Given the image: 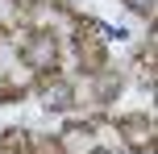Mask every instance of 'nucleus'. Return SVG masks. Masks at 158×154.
<instances>
[{"label": "nucleus", "mask_w": 158, "mask_h": 154, "mask_svg": "<svg viewBox=\"0 0 158 154\" xmlns=\"http://www.w3.org/2000/svg\"><path fill=\"white\" fill-rule=\"evenodd\" d=\"M125 4H129V8H137V13H150L154 0H125Z\"/></svg>", "instance_id": "nucleus-3"}, {"label": "nucleus", "mask_w": 158, "mask_h": 154, "mask_svg": "<svg viewBox=\"0 0 158 154\" xmlns=\"http://www.w3.org/2000/svg\"><path fill=\"white\" fill-rule=\"evenodd\" d=\"M46 104H50V108H67V104H71V88H67V83H50Z\"/></svg>", "instance_id": "nucleus-1"}, {"label": "nucleus", "mask_w": 158, "mask_h": 154, "mask_svg": "<svg viewBox=\"0 0 158 154\" xmlns=\"http://www.w3.org/2000/svg\"><path fill=\"white\" fill-rule=\"evenodd\" d=\"M50 54H54V50H50L46 38H38V42L29 46V63H33V67H38V63H50Z\"/></svg>", "instance_id": "nucleus-2"}]
</instances>
